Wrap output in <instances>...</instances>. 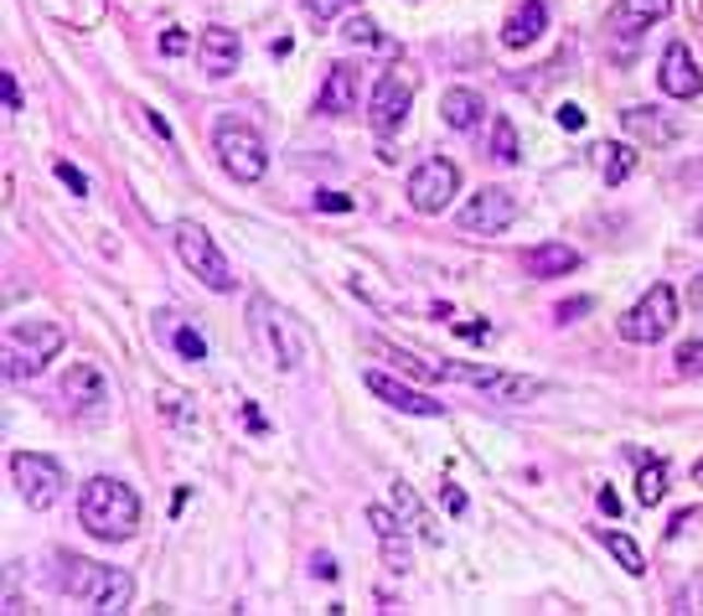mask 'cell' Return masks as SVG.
I'll return each mask as SVG.
<instances>
[{
  "mask_svg": "<svg viewBox=\"0 0 703 616\" xmlns=\"http://www.w3.org/2000/svg\"><path fill=\"white\" fill-rule=\"evenodd\" d=\"M315 208H321V213H347L352 198H342V192H321V198H315Z\"/></svg>",
  "mask_w": 703,
  "mask_h": 616,
  "instance_id": "obj_36",
  "label": "cell"
},
{
  "mask_svg": "<svg viewBox=\"0 0 703 616\" xmlns=\"http://www.w3.org/2000/svg\"><path fill=\"white\" fill-rule=\"evenodd\" d=\"M368 523L378 529V538H383V555H389V565L404 576V570H409V534H414V529H404L389 508H368Z\"/></svg>",
  "mask_w": 703,
  "mask_h": 616,
  "instance_id": "obj_22",
  "label": "cell"
},
{
  "mask_svg": "<svg viewBox=\"0 0 703 616\" xmlns=\"http://www.w3.org/2000/svg\"><path fill=\"white\" fill-rule=\"evenodd\" d=\"M213 151H217V161H223V171H228L234 181H243V187L270 171V145H264V135H259L249 120H238V115L217 120Z\"/></svg>",
  "mask_w": 703,
  "mask_h": 616,
  "instance_id": "obj_4",
  "label": "cell"
},
{
  "mask_svg": "<svg viewBox=\"0 0 703 616\" xmlns=\"http://www.w3.org/2000/svg\"><path fill=\"white\" fill-rule=\"evenodd\" d=\"M409 109H414V88L398 73H383V79L372 83V109H368V120L378 135H393L398 125L409 120Z\"/></svg>",
  "mask_w": 703,
  "mask_h": 616,
  "instance_id": "obj_11",
  "label": "cell"
},
{
  "mask_svg": "<svg viewBox=\"0 0 703 616\" xmlns=\"http://www.w3.org/2000/svg\"><path fill=\"white\" fill-rule=\"evenodd\" d=\"M58 181H62V187H73L79 198H83V192H88V177H83V171H79V166H73V161H58Z\"/></svg>",
  "mask_w": 703,
  "mask_h": 616,
  "instance_id": "obj_34",
  "label": "cell"
},
{
  "mask_svg": "<svg viewBox=\"0 0 703 616\" xmlns=\"http://www.w3.org/2000/svg\"><path fill=\"white\" fill-rule=\"evenodd\" d=\"M378 353L393 363V368H404V374L425 378V383H440V378H461V363H434L430 353H409V347H389V342H378Z\"/></svg>",
  "mask_w": 703,
  "mask_h": 616,
  "instance_id": "obj_21",
  "label": "cell"
},
{
  "mask_svg": "<svg viewBox=\"0 0 703 616\" xmlns=\"http://www.w3.org/2000/svg\"><path fill=\"white\" fill-rule=\"evenodd\" d=\"M311 576H315V580H336V559H332V555H315V559H311Z\"/></svg>",
  "mask_w": 703,
  "mask_h": 616,
  "instance_id": "obj_39",
  "label": "cell"
},
{
  "mask_svg": "<svg viewBox=\"0 0 703 616\" xmlns=\"http://www.w3.org/2000/svg\"><path fill=\"white\" fill-rule=\"evenodd\" d=\"M559 125H564V130H585V109H580V104H564V109H559Z\"/></svg>",
  "mask_w": 703,
  "mask_h": 616,
  "instance_id": "obj_37",
  "label": "cell"
},
{
  "mask_svg": "<svg viewBox=\"0 0 703 616\" xmlns=\"http://www.w3.org/2000/svg\"><path fill=\"white\" fill-rule=\"evenodd\" d=\"M672 327H678V291H672V285H652V291L621 317V337L646 347V342H663Z\"/></svg>",
  "mask_w": 703,
  "mask_h": 616,
  "instance_id": "obj_7",
  "label": "cell"
},
{
  "mask_svg": "<svg viewBox=\"0 0 703 616\" xmlns=\"http://www.w3.org/2000/svg\"><path fill=\"white\" fill-rule=\"evenodd\" d=\"M699 239H703V213H699Z\"/></svg>",
  "mask_w": 703,
  "mask_h": 616,
  "instance_id": "obj_45",
  "label": "cell"
},
{
  "mask_svg": "<svg viewBox=\"0 0 703 616\" xmlns=\"http://www.w3.org/2000/svg\"><path fill=\"white\" fill-rule=\"evenodd\" d=\"M362 383H368L372 394L383 399V404H393V410H404V415H445V404L430 394H419V389H409V383H398V378L389 374H362Z\"/></svg>",
  "mask_w": 703,
  "mask_h": 616,
  "instance_id": "obj_16",
  "label": "cell"
},
{
  "mask_svg": "<svg viewBox=\"0 0 703 616\" xmlns=\"http://www.w3.org/2000/svg\"><path fill=\"white\" fill-rule=\"evenodd\" d=\"M342 37H347L352 47H378V42H383V32H378V21H372V16H352L347 26H342Z\"/></svg>",
  "mask_w": 703,
  "mask_h": 616,
  "instance_id": "obj_31",
  "label": "cell"
},
{
  "mask_svg": "<svg viewBox=\"0 0 703 616\" xmlns=\"http://www.w3.org/2000/svg\"><path fill=\"white\" fill-rule=\"evenodd\" d=\"M393 502H398V513H404V523H409V529H419V534L430 538V544H440V529H434L430 523V513H425V502H419V493H414L409 482H393Z\"/></svg>",
  "mask_w": 703,
  "mask_h": 616,
  "instance_id": "obj_24",
  "label": "cell"
},
{
  "mask_svg": "<svg viewBox=\"0 0 703 616\" xmlns=\"http://www.w3.org/2000/svg\"><path fill=\"white\" fill-rule=\"evenodd\" d=\"M445 508H450V513H466V487L445 482Z\"/></svg>",
  "mask_w": 703,
  "mask_h": 616,
  "instance_id": "obj_38",
  "label": "cell"
},
{
  "mask_svg": "<svg viewBox=\"0 0 703 616\" xmlns=\"http://www.w3.org/2000/svg\"><path fill=\"white\" fill-rule=\"evenodd\" d=\"M171 347H176V353H181L187 363H202V358H207V342L196 337L187 321H176V327H171Z\"/></svg>",
  "mask_w": 703,
  "mask_h": 616,
  "instance_id": "obj_30",
  "label": "cell"
},
{
  "mask_svg": "<svg viewBox=\"0 0 703 616\" xmlns=\"http://www.w3.org/2000/svg\"><path fill=\"white\" fill-rule=\"evenodd\" d=\"M11 482H16V493L32 502V508H52L62 497V466L52 457H37V451H16L11 457Z\"/></svg>",
  "mask_w": 703,
  "mask_h": 616,
  "instance_id": "obj_10",
  "label": "cell"
},
{
  "mask_svg": "<svg viewBox=\"0 0 703 616\" xmlns=\"http://www.w3.org/2000/svg\"><path fill=\"white\" fill-rule=\"evenodd\" d=\"M600 544L621 559L625 576H646V559H642V549H636V538L631 534H621V529H600Z\"/></svg>",
  "mask_w": 703,
  "mask_h": 616,
  "instance_id": "obj_26",
  "label": "cell"
},
{
  "mask_svg": "<svg viewBox=\"0 0 703 616\" xmlns=\"http://www.w3.org/2000/svg\"><path fill=\"white\" fill-rule=\"evenodd\" d=\"M357 0H306V11H311L315 21H336L342 11H352Z\"/></svg>",
  "mask_w": 703,
  "mask_h": 616,
  "instance_id": "obj_33",
  "label": "cell"
},
{
  "mask_svg": "<svg viewBox=\"0 0 703 616\" xmlns=\"http://www.w3.org/2000/svg\"><path fill=\"white\" fill-rule=\"evenodd\" d=\"M589 311V300L580 296V300H564V306H559V321H574V317H585Z\"/></svg>",
  "mask_w": 703,
  "mask_h": 616,
  "instance_id": "obj_41",
  "label": "cell"
},
{
  "mask_svg": "<svg viewBox=\"0 0 703 616\" xmlns=\"http://www.w3.org/2000/svg\"><path fill=\"white\" fill-rule=\"evenodd\" d=\"M693 482H699V487H703V461H699V466H693Z\"/></svg>",
  "mask_w": 703,
  "mask_h": 616,
  "instance_id": "obj_44",
  "label": "cell"
},
{
  "mask_svg": "<svg viewBox=\"0 0 703 616\" xmlns=\"http://www.w3.org/2000/svg\"><path fill=\"white\" fill-rule=\"evenodd\" d=\"M62 353V327L58 321H16L0 337V368L11 378H32Z\"/></svg>",
  "mask_w": 703,
  "mask_h": 616,
  "instance_id": "obj_3",
  "label": "cell"
},
{
  "mask_svg": "<svg viewBox=\"0 0 703 616\" xmlns=\"http://www.w3.org/2000/svg\"><path fill=\"white\" fill-rule=\"evenodd\" d=\"M79 523L94 538H104V544H119V538H130L140 529V497H135V487H130V482H119V477L83 482Z\"/></svg>",
  "mask_w": 703,
  "mask_h": 616,
  "instance_id": "obj_1",
  "label": "cell"
},
{
  "mask_svg": "<svg viewBox=\"0 0 703 616\" xmlns=\"http://www.w3.org/2000/svg\"><path fill=\"white\" fill-rule=\"evenodd\" d=\"M600 513H606V518H616V513H621V497L610 493V487H600Z\"/></svg>",
  "mask_w": 703,
  "mask_h": 616,
  "instance_id": "obj_42",
  "label": "cell"
},
{
  "mask_svg": "<svg viewBox=\"0 0 703 616\" xmlns=\"http://www.w3.org/2000/svg\"><path fill=\"white\" fill-rule=\"evenodd\" d=\"M357 88H362V73H357L352 62H332V73L321 83V99H315V115L336 120V115L357 109Z\"/></svg>",
  "mask_w": 703,
  "mask_h": 616,
  "instance_id": "obj_17",
  "label": "cell"
},
{
  "mask_svg": "<svg viewBox=\"0 0 703 616\" xmlns=\"http://www.w3.org/2000/svg\"><path fill=\"white\" fill-rule=\"evenodd\" d=\"M544 32H548V5L544 0H523L508 16V26H502V47H508V52H527Z\"/></svg>",
  "mask_w": 703,
  "mask_h": 616,
  "instance_id": "obj_18",
  "label": "cell"
},
{
  "mask_svg": "<svg viewBox=\"0 0 703 616\" xmlns=\"http://www.w3.org/2000/svg\"><path fill=\"white\" fill-rule=\"evenodd\" d=\"M461 192V166L445 156H430L414 166L409 177V208L414 213H440V208H450V198Z\"/></svg>",
  "mask_w": 703,
  "mask_h": 616,
  "instance_id": "obj_9",
  "label": "cell"
},
{
  "mask_svg": "<svg viewBox=\"0 0 703 616\" xmlns=\"http://www.w3.org/2000/svg\"><path fill=\"white\" fill-rule=\"evenodd\" d=\"M657 83H663V94H672V99H699V94H703V68L693 62L688 42H672V47L663 52Z\"/></svg>",
  "mask_w": 703,
  "mask_h": 616,
  "instance_id": "obj_12",
  "label": "cell"
},
{
  "mask_svg": "<svg viewBox=\"0 0 703 616\" xmlns=\"http://www.w3.org/2000/svg\"><path fill=\"white\" fill-rule=\"evenodd\" d=\"M187 47H192V42H187V32H160V52H166V58H181Z\"/></svg>",
  "mask_w": 703,
  "mask_h": 616,
  "instance_id": "obj_35",
  "label": "cell"
},
{
  "mask_svg": "<svg viewBox=\"0 0 703 616\" xmlns=\"http://www.w3.org/2000/svg\"><path fill=\"white\" fill-rule=\"evenodd\" d=\"M249 332H254V347L259 358H270V368H279V374H290V368H300V327H295L274 300L254 296L249 300Z\"/></svg>",
  "mask_w": 703,
  "mask_h": 616,
  "instance_id": "obj_5",
  "label": "cell"
},
{
  "mask_svg": "<svg viewBox=\"0 0 703 616\" xmlns=\"http://www.w3.org/2000/svg\"><path fill=\"white\" fill-rule=\"evenodd\" d=\"M625 125L642 130L646 140H657V145H663V140H678V125L663 120V115H652V109H625Z\"/></svg>",
  "mask_w": 703,
  "mask_h": 616,
  "instance_id": "obj_27",
  "label": "cell"
},
{
  "mask_svg": "<svg viewBox=\"0 0 703 616\" xmlns=\"http://www.w3.org/2000/svg\"><path fill=\"white\" fill-rule=\"evenodd\" d=\"M62 399H68L73 415H98L109 404V383H104V374H98L94 363H79V368H68V378H62Z\"/></svg>",
  "mask_w": 703,
  "mask_h": 616,
  "instance_id": "obj_14",
  "label": "cell"
},
{
  "mask_svg": "<svg viewBox=\"0 0 703 616\" xmlns=\"http://www.w3.org/2000/svg\"><path fill=\"white\" fill-rule=\"evenodd\" d=\"M667 11H672V0H616L610 5V26L625 32V37H642L646 26H657Z\"/></svg>",
  "mask_w": 703,
  "mask_h": 616,
  "instance_id": "obj_20",
  "label": "cell"
},
{
  "mask_svg": "<svg viewBox=\"0 0 703 616\" xmlns=\"http://www.w3.org/2000/svg\"><path fill=\"white\" fill-rule=\"evenodd\" d=\"M0 83H5V109L16 115V109H21V83H16V73H5Z\"/></svg>",
  "mask_w": 703,
  "mask_h": 616,
  "instance_id": "obj_40",
  "label": "cell"
},
{
  "mask_svg": "<svg viewBox=\"0 0 703 616\" xmlns=\"http://www.w3.org/2000/svg\"><path fill=\"white\" fill-rule=\"evenodd\" d=\"M678 374H683V378H699L703 374V337H688L683 347H678Z\"/></svg>",
  "mask_w": 703,
  "mask_h": 616,
  "instance_id": "obj_32",
  "label": "cell"
},
{
  "mask_svg": "<svg viewBox=\"0 0 703 616\" xmlns=\"http://www.w3.org/2000/svg\"><path fill=\"white\" fill-rule=\"evenodd\" d=\"M196 58H202V73L207 79H228L243 58V37H238L234 26H207L202 42H196Z\"/></svg>",
  "mask_w": 703,
  "mask_h": 616,
  "instance_id": "obj_13",
  "label": "cell"
},
{
  "mask_svg": "<svg viewBox=\"0 0 703 616\" xmlns=\"http://www.w3.org/2000/svg\"><path fill=\"white\" fill-rule=\"evenodd\" d=\"M62 596L68 601H83L88 612H124L130 596H135V580L115 570V565H98V559H62Z\"/></svg>",
  "mask_w": 703,
  "mask_h": 616,
  "instance_id": "obj_2",
  "label": "cell"
},
{
  "mask_svg": "<svg viewBox=\"0 0 703 616\" xmlns=\"http://www.w3.org/2000/svg\"><path fill=\"white\" fill-rule=\"evenodd\" d=\"M171 239H176L181 264H187L202 285H213V291H234V285H238L234 270H228V259H223V249L213 244V234H207L202 223H176Z\"/></svg>",
  "mask_w": 703,
  "mask_h": 616,
  "instance_id": "obj_6",
  "label": "cell"
},
{
  "mask_svg": "<svg viewBox=\"0 0 703 616\" xmlns=\"http://www.w3.org/2000/svg\"><path fill=\"white\" fill-rule=\"evenodd\" d=\"M688 300H693V306L703 311V275H693V285H688Z\"/></svg>",
  "mask_w": 703,
  "mask_h": 616,
  "instance_id": "obj_43",
  "label": "cell"
},
{
  "mask_svg": "<svg viewBox=\"0 0 703 616\" xmlns=\"http://www.w3.org/2000/svg\"><path fill=\"white\" fill-rule=\"evenodd\" d=\"M663 493H667V466H657V461H646V466H642V477H636V497H642L646 508H652V502H663Z\"/></svg>",
  "mask_w": 703,
  "mask_h": 616,
  "instance_id": "obj_28",
  "label": "cell"
},
{
  "mask_svg": "<svg viewBox=\"0 0 703 616\" xmlns=\"http://www.w3.org/2000/svg\"><path fill=\"white\" fill-rule=\"evenodd\" d=\"M466 383H476L481 394L502 399V404H527V399L544 394V383L538 378H523V374H491V368H461Z\"/></svg>",
  "mask_w": 703,
  "mask_h": 616,
  "instance_id": "obj_15",
  "label": "cell"
},
{
  "mask_svg": "<svg viewBox=\"0 0 703 616\" xmlns=\"http://www.w3.org/2000/svg\"><path fill=\"white\" fill-rule=\"evenodd\" d=\"M512 218H517L512 187H481V192H470V198L455 208L461 234H502V228H512Z\"/></svg>",
  "mask_w": 703,
  "mask_h": 616,
  "instance_id": "obj_8",
  "label": "cell"
},
{
  "mask_svg": "<svg viewBox=\"0 0 703 616\" xmlns=\"http://www.w3.org/2000/svg\"><path fill=\"white\" fill-rule=\"evenodd\" d=\"M523 270L533 280H559V275H574L580 270V249H569V244H538V249H527L523 254Z\"/></svg>",
  "mask_w": 703,
  "mask_h": 616,
  "instance_id": "obj_19",
  "label": "cell"
},
{
  "mask_svg": "<svg viewBox=\"0 0 703 616\" xmlns=\"http://www.w3.org/2000/svg\"><path fill=\"white\" fill-rule=\"evenodd\" d=\"M440 115H445L450 130H476V125L487 120V99H481L476 88H445Z\"/></svg>",
  "mask_w": 703,
  "mask_h": 616,
  "instance_id": "obj_23",
  "label": "cell"
},
{
  "mask_svg": "<svg viewBox=\"0 0 703 616\" xmlns=\"http://www.w3.org/2000/svg\"><path fill=\"white\" fill-rule=\"evenodd\" d=\"M595 156H600V177H606V187H621L631 171H636V151L631 145H595Z\"/></svg>",
  "mask_w": 703,
  "mask_h": 616,
  "instance_id": "obj_25",
  "label": "cell"
},
{
  "mask_svg": "<svg viewBox=\"0 0 703 616\" xmlns=\"http://www.w3.org/2000/svg\"><path fill=\"white\" fill-rule=\"evenodd\" d=\"M491 156L508 161V166L523 156V151H517V130H512V120H502V115H497V125H491Z\"/></svg>",
  "mask_w": 703,
  "mask_h": 616,
  "instance_id": "obj_29",
  "label": "cell"
}]
</instances>
